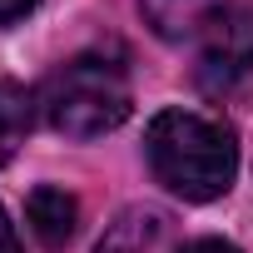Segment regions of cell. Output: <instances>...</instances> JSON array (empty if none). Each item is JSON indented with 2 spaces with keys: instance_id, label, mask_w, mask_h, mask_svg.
<instances>
[{
  "instance_id": "6da1fadb",
  "label": "cell",
  "mask_w": 253,
  "mask_h": 253,
  "mask_svg": "<svg viewBox=\"0 0 253 253\" xmlns=\"http://www.w3.org/2000/svg\"><path fill=\"white\" fill-rule=\"evenodd\" d=\"M144 159L154 179L184 204H213L233 189L238 139L223 119L199 109H159L144 129Z\"/></svg>"
},
{
  "instance_id": "7a4b0ae2",
  "label": "cell",
  "mask_w": 253,
  "mask_h": 253,
  "mask_svg": "<svg viewBox=\"0 0 253 253\" xmlns=\"http://www.w3.org/2000/svg\"><path fill=\"white\" fill-rule=\"evenodd\" d=\"M40 119L65 139H94L119 129L134 109V89L119 60L109 55H75L60 70L45 75V84L35 89Z\"/></svg>"
},
{
  "instance_id": "3957f363",
  "label": "cell",
  "mask_w": 253,
  "mask_h": 253,
  "mask_svg": "<svg viewBox=\"0 0 253 253\" xmlns=\"http://www.w3.org/2000/svg\"><path fill=\"white\" fill-rule=\"evenodd\" d=\"M248 75H253V5L228 0L194 35V84H199V94L223 99Z\"/></svg>"
},
{
  "instance_id": "277c9868",
  "label": "cell",
  "mask_w": 253,
  "mask_h": 253,
  "mask_svg": "<svg viewBox=\"0 0 253 253\" xmlns=\"http://www.w3.org/2000/svg\"><path fill=\"white\" fill-rule=\"evenodd\" d=\"M179 228L164 209H149V204H134V209H124L104 238L94 243V253H179Z\"/></svg>"
},
{
  "instance_id": "5b68a950",
  "label": "cell",
  "mask_w": 253,
  "mask_h": 253,
  "mask_svg": "<svg viewBox=\"0 0 253 253\" xmlns=\"http://www.w3.org/2000/svg\"><path fill=\"white\" fill-rule=\"evenodd\" d=\"M25 223H30V233H35L40 248L60 253V248H70V238L80 233V199L65 194V189H55V184H40V189H30V199H25Z\"/></svg>"
},
{
  "instance_id": "8992f818",
  "label": "cell",
  "mask_w": 253,
  "mask_h": 253,
  "mask_svg": "<svg viewBox=\"0 0 253 253\" xmlns=\"http://www.w3.org/2000/svg\"><path fill=\"white\" fill-rule=\"evenodd\" d=\"M223 5L228 0H139V15L159 40H194Z\"/></svg>"
},
{
  "instance_id": "52a82bcc",
  "label": "cell",
  "mask_w": 253,
  "mask_h": 253,
  "mask_svg": "<svg viewBox=\"0 0 253 253\" xmlns=\"http://www.w3.org/2000/svg\"><path fill=\"white\" fill-rule=\"evenodd\" d=\"M35 109H40V104H35V94H30L25 84L0 80V169L20 154L30 124H35Z\"/></svg>"
},
{
  "instance_id": "ba28073f",
  "label": "cell",
  "mask_w": 253,
  "mask_h": 253,
  "mask_svg": "<svg viewBox=\"0 0 253 253\" xmlns=\"http://www.w3.org/2000/svg\"><path fill=\"white\" fill-rule=\"evenodd\" d=\"M35 5H40V0H0V25H15V20H25Z\"/></svg>"
},
{
  "instance_id": "9c48e42d",
  "label": "cell",
  "mask_w": 253,
  "mask_h": 253,
  "mask_svg": "<svg viewBox=\"0 0 253 253\" xmlns=\"http://www.w3.org/2000/svg\"><path fill=\"white\" fill-rule=\"evenodd\" d=\"M179 253H243V248H233V243H223V238H194V243H184Z\"/></svg>"
},
{
  "instance_id": "30bf717a",
  "label": "cell",
  "mask_w": 253,
  "mask_h": 253,
  "mask_svg": "<svg viewBox=\"0 0 253 253\" xmlns=\"http://www.w3.org/2000/svg\"><path fill=\"white\" fill-rule=\"evenodd\" d=\"M0 253H20V238H15V223L5 218V209H0Z\"/></svg>"
}]
</instances>
